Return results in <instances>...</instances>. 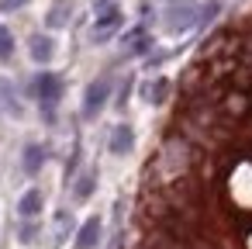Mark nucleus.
Segmentation results:
<instances>
[{
    "instance_id": "nucleus-9",
    "label": "nucleus",
    "mask_w": 252,
    "mask_h": 249,
    "mask_svg": "<svg viewBox=\"0 0 252 249\" xmlns=\"http://www.w3.org/2000/svg\"><path fill=\"white\" fill-rule=\"evenodd\" d=\"M90 190H94V177H83L76 187V197H90Z\"/></svg>"
},
{
    "instance_id": "nucleus-3",
    "label": "nucleus",
    "mask_w": 252,
    "mask_h": 249,
    "mask_svg": "<svg viewBox=\"0 0 252 249\" xmlns=\"http://www.w3.org/2000/svg\"><path fill=\"white\" fill-rule=\"evenodd\" d=\"M97 239H100V218H87V225L76 235V249H94Z\"/></svg>"
},
{
    "instance_id": "nucleus-8",
    "label": "nucleus",
    "mask_w": 252,
    "mask_h": 249,
    "mask_svg": "<svg viewBox=\"0 0 252 249\" xmlns=\"http://www.w3.org/2000/svg\"><path fill=\"white\" fill-rule=\"evenodd\" d=\"M32 45H35V49H32V52H35V59H49V56H52V49H49V38H35Z\"/></svg>"
},
{
    "instance_id": "nucleus-7",
    "label": "nucleus",
    "mask_w": 252,
    "mask_h": 249,
    "mask_svg": "<svg viewBox=\"0 0 252 249\" xmlns=\"http://www.w3.org/2000/svg\"><path fill=\"white\" fill-rule=\"evenodd\" d=\"M11 52H14V38L7 28H0V59H11Z\"/></svg>"
},
{
    "instance_id": "nucleus-6",
    "label": "nucleus",
    "mask_w": 252,
    "mask_h": 249,
    "mask_svg": "<svg viewBox=\"0 0 252 249\" xmlns=\"http://www.w3.org/2000/svg\"><path fill=\"white\" fill-rule=\"evenodd\" d=\"M42 163H45V149H42V145H28V149H25V170L35 173Z\"/></svg>"
},
{
    "instance_id": "nucleus-4",
    "label": "nucleus",
    "mask_w": 252,
    "mask_h": 249,
    "mask_svg": "<svg viewBox=\"0 0 252 249\" xmlns=\"http://www.w3.org/2000/svg\"><path fill=\"white\" fill-rule=\"evenodd\" d=\"M131 142H135V139H131V128H128V125H118L114 135H111V152H114V156H125V152L131 149Z\"/></svg>"
},
{
    "instance_id": "nucleus-1",
    "label": "nucleus",
    "mask_w": 252,
    "mask_h": 249,
    "mask_svg": "<svg viewBox=\"0 0 252 249\" xmlns=\"http://www.w3.org/2000/svg\"><path fill=\"white\" fill-rule=\"evenodd\" d=\"M107 90H111V83H107V80H97V83H90V90H87V97H83V114H87V118H94V114L104 107V101H107Z\"/></svg>"
},
{
    "instance_id": "nucleus-2",
    "label": "nucleus",
    "mask_w": 252,
    "mask_h": 249,
    "mask_svg": "<svg viewBox=\"0 0 252 249\" xmlns=\"http://www.w3.org/2000/svg\"><path fill=\"white\" fill-rule=\"evenodd\" d=\"M35 87H38V97H42L45 104H56V101H59V94H63V87H59V80H56L52 73H42Z\"/></svg>"
},
{
    "instance_id": "nucleus-5",
    "label": "nucleus",
    "mask_w": 252,
    "mask_h": 249,
    "mask_svg": "<svg viewBox=\"0 0 252 249\" xmlns=\"http://www.w3.org/2000/svg\"><path fill=\"white\" fill-rule=\"evenodd\" d=\"M18 211H21V218H35V214L42 211V190H38V187H32V190L21 197Z\"/></svg>"
},
{
    "instance_id": "nucleus-10",
    "label": "nucleus",
    "mask_w": 252,
    "mask_h": 249,
    "mask_svg": "<svg viewBox=\"0 0 252 249\" xmlns=\"http://www.w3.org/2000/svg\"><path fill=\"white\" fill-rule=\"evenodd\" d=\"M25 0H0V11H14V7H21Z\"/></svg>"
}]
</instances>
